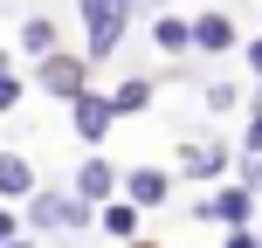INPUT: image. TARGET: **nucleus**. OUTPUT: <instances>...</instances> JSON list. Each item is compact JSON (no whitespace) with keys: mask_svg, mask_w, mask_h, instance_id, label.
Returning a JSON list of instances; mask_svg holds the SVG:
<instances>
[{"mask_svg":"<svg viewBox=\"0 0 262 248\" xmlns=\"http://www.w3.org/2000/svg\"><path fill=\"white\" fill-rule=\"evenodd\" d=\"M255 110H262V90H255Z\"/></svg>","mask_w":262,"mask_h":248,"instance_id":"23","label":"nucleus"},{"mask_svg":"<svg viewBox=\"0 0 262 248\" xmlns=\"http://www.w3.org/2000/svg\"><path fill=\"white\" fill-rule=\"evenodd\" d=\"M249 69H255V76H262V41H249Z\"/></svg>","mask_w":262,"mask_h":248,"instance_id":"20","label":"nucleus"},{"mask_svg":"<svg viewBox=\"0 0 262 248\" xmlns=\"http://www.w3.org/2000/svg\"><path fill=\"white\" fill-rule=\"evenodd\" d=\"M21 97H28V90H21V76H0V118H7V110L21 104Z\"/></svg>","mask_w":262,"mask_h":248,"instance_id":"15","label":"nucleus"},{"mask_svg":"<svg viewBox=\"0 0 262 248\" xmlns=\"http://www.w3.org/2000/svg\"><path fill=\"white\" fill-rule=\"evenodd\" d=\"M0 193H7V200L35 193V166H28V159H14V152H0Z\"/></svg>","mask_w":262,"mask_h":248,"instance_id":"11","label":"nucleus"},{"mask_svg":"<svg viewBox=\"0 0 262 248\" xmlns=\"http://www.w3.org/2000/svg\"><path fill=\"white\" fill-rule=\"evenodd\" d=\"M131 7H166V0H131Z\"/></svg>","mask_w":262,"mask_h":248,"instance_id":"21","label":"nucleus"},{"mask_svg":"<svg viewBox=\"0 0 262 248\" xmlns=\"http://www.w3.org/2000/svg\"><path fill=\"white\" fill-rule=\"evenodd\" d=\"M166 193H172V172H159V166H131V172H124V200H131L138 214L159 207Z\"/></svg>","mask_w":262,"mask_h":248,"instance_id":"7","label":"nucleus"},{"mask_svg":"<svg viewBox=\"0 0 262 248\" xmlns=\"http://www.w3.org/2000/svg\"><path fill=\"white\" fill-rule=\"evenodd\" d=\"M221 248H262V241H255V228H235V235H228Z\"/></svg>","mask_w":262,"mask_h":248,"instance_id":"19","label":"nucleus"},{"mask_svg":"<svg viewBox=\"0 0 262 248\" xmlns=\"http://www.w3.org/2000/svg\"><path fill=\"white\" fill-rule=\"evenodd\" d=\"M69 193H76L83 207L111 200V193H118V166H111V159H83V166H76V186H69Z\"/></svg>","mask_w":262,"mask_h":248,"instance_id":"6","label":"nucleus"},{"mask_svg":"<svg viewBox=\"0 0 262 248\" xmlns=\"http://www.w3.org/2000/svg\"><path fill=\"white\" fill-rule=\"evenodd\" d=\"M207 110H235V83H214V90H207Z\"/></svg>","mask_w":262,"mask_h":248,"instance_id":"16","label":"nucleus"},{"mask_svg":"<svg viewBox=\"0 0 262 248\" xmlns=\"http://www.w3.org/2000/svg\"><path fill=\"white\" fill-rule=\"evenodd\" d=\"M83 28H90V62L118 55L124 28H131V0H83Z\"/></svg>","mask_w":262,"mask_h":248,"instance_id":"1","label":"nucleus"},{"mask_svg":"<svg viewBox=\"0 0 262 248\" xmlns=\"http://www.w3.org/2000/svg\"><path fill=\"white\" fill-rule=\"evenodd\" d=\"M228 172V145H186L180 152V179H221Z\"/></svg>","mask_w":262,"mask_h":248,"instance_id":"8","label":"nucleus"},{"mask_svg":"<svg viewBox=\"0 0 262 248\" xmlns=\"http://www.w3.org/2000/svg\"><path fill=\"white\" fill-rule=\"evenodd\" d=\"M111 104H118V118H131V110H145V104H152V83H145V76L118 83V90H111Z\"/></svg>","mask_w":262,"mask_h":248,"instance_id":"14","label":"nucleus"},{"mask_svg":"<svg viewBox=\"0 0 262 248\" xmlns=\"http://www.w3.org/2000/svg\"><path fill=\"white\" fill-rule=\"evenodd\" d=\"M97 228H104V235H118V241H131V235H138V207H131V200H111V207L97 214Z\"/></svg>","mask_w":262,"mask_h":248,"instance_id":"12","label":"nucleus"},{"mask_svg":"<svg viewBox=\"0 0 262 248\" xmlns=\"http://www.w3.org/2000/svg\"><path fill=\"white\" fill-rule=\"evenodd\" d=\"M152 41H159L166 55H186V49H193V21H180V14H159V21H152Z\"/></svg>","mask_w":262,"mask_h":248,"instance_id":"10","label":"nucleus"},{"mask_svg":"<svg viewBox=\"0 0 262 248\" xmlns=\"http://www.w3.org/2000/svg\"><path fill=\"white\" fill-rule=\"evenodd\" d=\"M7 62H14V55H7V49H0V76H7Z\"/></svg>","mask_w":262,"mask_h":248,"instance_id":"22","label":"nucleus"},{"mask_svg":"<svg viewBox=\"0 0 262 248\" xmlns=\"http://www.w3.org/2000/svg\"><path fill=\"white\" fill-rule=\"evenodd\" d=\"M21 49L35 55V62H49V55H55V21H28L21 28Z\"/></svg>","mask_w":262,"mask_h":248,"instance_id":"13","label":"nucleus"},{"mask_svg":"<svg viewBox=\"0 0 262 248\" xmlns=\"http://www.w3.org/2000/svg\"><path fill=\"white\" fill-rule=\"evenodd\" d=\"M242 152H249V159H262V110L249 118V138H242Z\"/></svg>","mask_w":262,"mask_h":248,"instance_id":"17","label":"nucleus"},{"mask_svg":"<svg viewBox=\"0 0 262 248\" xmlns=\"http://www.w3.org/2000/svg\"><path fill=\"white\" fill-rule=\"evenodd\" d=\"M193 49L228 55V49H235V21H228V14H193Z\"/></svg>","mask_w":262,"mask_h":248,"instance_id":"9","label":"nucleus"},{"mask_svg":"<svg viewBox=\"0 0 262 248\" xmlns=\"http://www.w3.org/2000/svg\"><path fill=\"white\" fill-rule=\"evenodd\" d=\"M83 76H90V55H62V49H55L49 62H41V90L62 97V104H76V97H83Z\"/></svg>","mask_w":262,"mask_h":248,"instance_id":"4","label":"nucleus"},{"mask_svg":"<svg viewBox=\"0 0 262 248\" xmlns=\"http://www.w3.org/2000/svg\"><path fill=\"white\" fill-rule=\"evenodd\" d=\"M242 186H249V193H262V159H249V166H242Z\"/></svg>","mask_w":262,"mask_h":248,"instance_id":"18","label":"nucleus"},{"mask_svg":"<svg viewBox=\"0 0 262 248\" xmlns=\"http://www.w3.org/2000/svg\"><path fill=\"white\" fill-rule=\"evenodd\" d=\"M255 200H262V193H249V186H221V193H207L193 214H200V221H221L228 235H235V228L255 221Z\"/></svg>","mask_w":262,"mask_h":248,"instance_id":"2","label":"nucleus"},{"mask_svg":"<svg viewBox=\"0 0 262 248\" xmlns=\"http://www.w3.org/2000/svg\"><path fill=\"white\" fill-rule=\"evenodd\" d=\"M255 241H262V228H255Z\"/></svg>","mask_w":262,"mask_h":248,"instance_id":"24","label":"nucleus"},{"mask_svg":"<svg viewBox=\"0 0 262 248\" xmlns=\"http://www.w3.org/2000/svg\"><path fill=\"white\" fill-rule=\"evenodd\" d=\"M28 228H90V207H83L76 193H35L28 200Z\"/></svg>","mask_w":262,"mask_h":248,"instance_id":"3","label":"nucleus"},{"mask_svg":"<svg viewBox=\"0 0 262 248\" xmlns=\"http://www.w3.org/2000/svg\"><path fill=\"white\" fill-rule=\"evenodd\" d=\"M69 124H76V138H83V145H104V131L118 124V104H111V97H90V90H83L76 104H69Z\"/></svg>","mask_w":262,"mask_h":248,"instance_id":"5","label":"nucleus"}]
</instances>
